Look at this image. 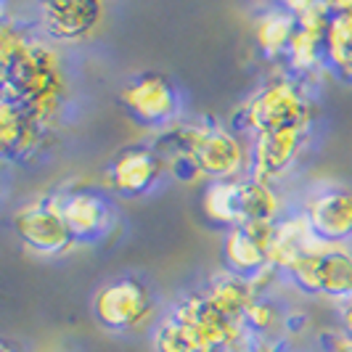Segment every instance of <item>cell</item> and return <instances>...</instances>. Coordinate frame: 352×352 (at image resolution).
Here are the masks:
<instances>
[{"label": "cell", "mask_w": 352, "mask_h": 352, "mask_svg": "<svg viewBox=\"0 0 352 352\" xmlns=\"http://www.w3.org/2000/svg\"><path fill=\"white\" fill-rule=\"evenodd\" d=\"M0 64L3 98L30 109L37 120L48 122L64 98V74L56 53L37 37L19 30L14 21L0 24Z\"/></svg>", "instance_id": "obj_1"}, {"label": "cell", "mask_w": 352, "mask_h": 352, "mask_svg": "<svg viewBox=\"0 0 352 352\" xmlns=\"http://www.w3.org/2000/svg\"><path fill=\"white\" fill-rule=\"evenodd\" d=\"M186 162L214 180H236L247 164V148L230 130L214 122L180 124L170 135Z\"/></svg>", "instance_id": "obj_2"}, {"label": "cell", "mask_w": 352, "mask_h": 352, "mask_svg": "<svg viewBox=\"0 0 352 352\" xmlns=\"http://www.w3.org/2000/svg\"><path fill=\"white\" fill-rule=\"evenodd\" d=\"M239 124L254 135L286 127H313V104L297 80L281 77L257 90L239 111Z\"/></svg>", "instance_id": "obj_3"}, {"label": "cell", "mask_w": 352, "mask_h": 352, "mask_svg": "<svg viewBox=\"0 0 352 352\" xmlns=\"http://www.w3.org/2000/svg\"><path fill=\"white\" fill-rule=\"evenodd\" d=\"M292 281L307 294H323L352 302V252L344 247H320L289 267Z\"/></svg>", "instance_id": "obj_4"}, {"label": "cell", "mask_w": 352, "mask_h": 352, "mask_svg": "<svg viewBox=\"0 0 352 352\" xmlns=\"http://www.w3.org/2000/svg\"><path fill=\"white\" fill-rule=\"evenodd\" d=\"M276 226L278 223H244L230 228L223 241V257L228 265V273L252 281L257 286V292H260L263 276L276 273L270 267V244H273Z\"/></svg>", "instance_id": "obj_5"}, {"label": "cell", "mask_w": 352, "mask_h": 352, "mask_svg": "<svg viewBox=\"0 0 352 352\" xmlns=\"http://www.w3.org/2000/svg\"><path fill=\"white\" fill-rule=\"evenodd\" d=\"M14 230L19 241L37 254H61L74 244V236L58 210L56 196L19 207L14 214Z\"/></svg>", "instance_id": "obj_6"}, {"label": "cell", "mask_w": 352, "mask_h": 352, "mask_svg": "<svg viewBox=\"0 0 352 352\" xmlns=\"http://www.w3.org/2000/svg\"><path fill=\"white\" fill-rule=\"evenodd\" d=\"M120 98L127 114L146 127H164L180 111V96L173 80L157 72H146L141 77L130 80L122 88Z\"/></svg>", "instance_id": "obj_7"}, {"label": "cell", "mask_w": 352, "mask_h": 352, "mask_svg": "<svg viewBox=\"0 0 352 352\" xmlns=\"http://www.w3.org/2000/svg\"><path fill=\"white\" fill-rule=\"evenodd\" d=\"M93 313L106 329L127 331L151 316V294L138 278H117L96 294Z\"/></svg>", "instance_id": "obj_8"}, {"label": "cell", "mask_w": 352, "mask_h": 352, "mask_svg": "<svg viewBox=\"0 0 352 352\" xmlns=\"http://www.w3.org/2000/svg\"><path fill=\"white\" fill-rule=\"evenodd\" d=\"M310 127H286L270 130L252 138V170L257 180H278L283 173L292 170V164L300 157L302 146L307 141Z\"/></svg>", "instance_id": "obj_9"}, {"label": "cell", "mask_w": 352, "mask_h": 352, "mask_svg": "<svg viewBox=\"0 0 352 352\" xmlns=\"http://www.w3.org/2000/svg\"><path fill=\"white\" fill-rule=\"evenodd\" d=\"M164 173V162L148 146H127L109 164V186L124 199L148 194Z\"/></svg>", "instance_id": "obj_10"}, {"label": "cell", "mask_w": 352, "mask_h": 352, "mask_svg": "<svg viewBox=\"0 0 352 352\" xmlns=\"http://www.w3.org/2000/svg\"><path fill=\"white\" fill-rule=\"evenodd\" d=\"M305 220L320 244L342 247L352 236V191L331 188L310 199Z\"/></svg>", "instance_id": "obj_11"}, {"label": "cell", "mask_w": 352, "mask_h": 352, "mask_svg": "<svg viewBox=\"0 0 352 352\" xmlns=\"http://www.w3.org/2000/svg\"><path fill=\"white\" fill-rule=\"evenodd\" d=\"M56 201L74 241H96L111 226V204L96 191H69L56 196Z\"/></svg>", "instance_id": "obj_12"}, {"label": "cell", "mask_w": 352, "mask_h": 352, "mask_svg": "<svg viewBox=\"0 0 352 352\" xmlns=\"http://www.w3.org/2000/svg\"><path fill=\"white\" fill-rule=\"evenodd\" d=\"M0 143L6 157L27 159L45 143V122L37 120L30 109L3 98L0 104Z\"/></svg>", "instance_id": "obj_13"}, {"label": "cell", "mask_w": 352, "mask_h": 352, "mask_svg": "<svg viewBox=\"0 0 352 352\" xmlns=\"http://www.w3.org/2000/svg\"><path fill=\"white\" fill-rule=\"evenodd\" d=\"M101 14L98 3L90 0H56L40 6V27L51 40L74 43L90 35Z\"/></svg>", "instance_id": "obj_14"}, {"label": "cell", "mask_w": 352, "mask_h": 352, "mask_svg": "<svg viewBox=\"0 0 352 352\" xmlns=\"http://www.w3.org/2000/svg\"><path fill=\"white\" fill-rule=\"evenodd\" d=\"M323 61L352 82V3H331V19L323 40Z\"/></svg>", "instance_id": "obj_15"}, {"label": "cell", "mask_w": 352, "mask_h": 352, "mask_svg": "<svg viewBox=\"0 0 352 352\" xmlns=\"http://www.w3.org/2000/svg\"><path fill=\"white\" fill-rule=\"evenodd\" d=\"M294 32H297V19H294V14H292L286 6L265 11L263 16L257 19V24H254L257 45H260V51H263L265 56H270V58L286 56V48H289Z\"/></svg>", "instance_id": "obj_16"}, {"label": "cell", "mask_w": 352, "mask_h": 352, "mask_svg": "<svg viewBox=\"0 0 352 352\" xmlns=\"http://www.w3.org/2000/svg\"><path fill=\"white\" fill-rule=\"evenodd\" d=\"M239 204H241V226L244 223H278V199L270 183L257 177H241L239 186Z\"/></svg>", "instance_id": "obj_17"}, {"label": "cell", "mask_w": 352, "mask_h": 352, "mask_svg": "<svg viewBox=\"0 0 352 352\" xmlns=\"http://www.w3.org/2000/svg\"><path fill=\"white\" fill-rule=\"evenodd\" d=\"M239 186H241V177H236V180H214L210 188L204 191V199H201L207 217H210L212 223L228 226V230L241 226Z\"/></svg>", "instance_id": "obj_18"}, {"label": "cell", "mask_w": 352, "mask_h": 352, "mask_svg": "<svg viewBox=\"0 0 352 352\" xmlns=\"http://www.w3.org/2000/svg\"><path fill=\"white\" fill-rule=\"evenodd\" d=\"M157 352H201L199 339H196L194 326L173 310L170 316L162 320L157 331Z\"/></svg>", "instance_id": "obj_19"}, {"label": "cell", "mask_w": 352, "mask_h": 352, "mask_svg": "<svg viewBox=\"0 0 352 352\" xmlns=\"http://www.w3.org/2000/svg\"><path fill=\"white\" fill-rule=\"evenodd\" d=\"M276 307H273V302L263 300V297H257V300L249 305V310L244 313V329L252 331L254 336H263L265 331H270L273 326H276Z\"/></svg>", "instance_id": "obj_20"}, {"label": "cell", "mask_w": 352, "mask_h": 352, "mask_svg": "<svg viewBox=\"0 0 352 352\" xmlns=\"http://www.w3.org/2000/svg\"><path fill=\"white\" fill-rule=\"evenodd\" d=\"M329 352H352V336L339 334L329 342Z\"/></svg>", "instance_id": "obj_21"}, {"label": "cell", "mask_w": 352, "mask_h": 352, "mask_svg": "<svg viewBox=\"0 0 352 352\" xmlns=\"http://www.w3.org/2000/svg\"><path fill=\"white\" fill-rule=\"evenodd\" d=\"M342 326H344V334L352 336V302L347 305V310H344V316H342Z\"/></svg>", "instance_id": "obj_22"}, {"label": "cell", "mask_w": 352, "mask_h": 352, "mask_svg": "<svg viewBox=\"0 0 352 352\" xmlns=\"http://www.w3.org/2000/svg\"><path fill=\"white\" fill-rule=\"evenodd\" d=\"M0 352H16V350H14L11 344H3V347H0Z\"/></svg>", "instance_id": "obj_23"}, {"label": "cell", "mask_w": 352, "mask_h": 352, "mask_svg": "<svg viewBox=\"0 0 352 352\" xmlns=\"http://www.w3.org/2000/svg\"><path fill=\"white\" fill-rule=\"evenodd\" d=\"M257 352H276V347H260Z\"/></svg>", "instance_id": "obj_24"}]
</instances>
